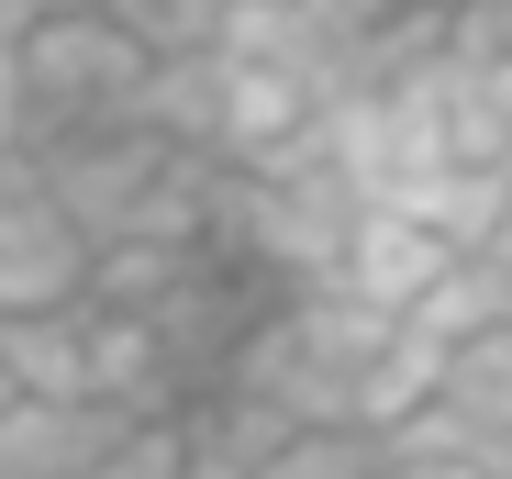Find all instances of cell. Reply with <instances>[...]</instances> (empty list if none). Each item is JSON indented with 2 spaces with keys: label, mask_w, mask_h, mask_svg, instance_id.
Segmentation results:
<instances>
[{
  "label": "cell",
  "mask_w": 512,
  "mask_h": 479,
  "mask_svg": "<svg viewBox=\"0 0 512 479\" xmlns=\"http://www.w3.org/2000/svg\"><path fill=\"white\" fill-rule=\"evenodd\" d=\"M446 257H457V246H435L423 223H401V212H357L346 257H334V290H357L368 312H412L423 290L446 279Z\"/></svg>",
  "instance_id": "3957f363"
},
{
  "label": "cell",
  "mask_w": 512,
  "mask_h": 479,
  "mask_svg": "<svg viewBox=\"0 0 512 479\" xmlns=\"http://www.w3.org/2000/svg\"><path fill=\"white\" fill-rule=\"evenodd\" d=\"M379 479H512L490 457H412V446H379Z\"/></svg>",
  "instance_id": "7c38bea8"
},
{
  "label": "cell",
  "mask_w": 512,
  "mask_h": 479,
  "mask_svg": "<svg viewBox=\"0 0 512 479\" xmlns=\"http://www.w3.org/2000/svg\"><path fill=\"white\" fill-rule=\"evenodd\" d=\"M435 413H446L479 457H501V468H512V335H479V346H457V357H446Z\"/></svg>",
  "instance_id": "8992f818"
},
{
  "label": "cell",
  "mask_w": 512,
  "mask_h": 479,
  "mask_svg": "<svg viewBox=\"0 0 512 479\" xmlns=\"http://www.w3.org/2000/svg\"><path fill=\"white\" fill-rule=\"evenodd\" d=\"M490 268H512V201H501V223H490V246H479Z\"/></svg>",
  "instance_id": "5bb4252c"
},
{
  "label": "cell",
  "mask_w": 512,
  "mask_h": 479,
  "mask_svg": "<svg viewBox=\"0 0 512 479\" xmlns=\"http://www.w3.org/2000/svg\"><path fill=\"white\" fill-rule=\"evenodd\" d=\"M134 123L190 145V156H212V134H223V56H156L145 90H134Z\"/></svg>",
  "instance_id": "ba28073f"
},
{
  "label": "cell",
  "mask_w": 512,
  "mask_h": 479,
  "mask_svg": "<svg viewBox=\"0 0 512 479\" xmlns=\"http://www.w3.org/2000/svg\"><path fill=\"white\" fill-rule=\"evenodd\" d=\"M501 179H512V156H501Z\"/></svg>",
  "instance_id": "e0dca14e"
},
{
  "label": "cell",
  "mask_w": 512,
  "mask_h": 479,
  "mask_svg": "<svg viewBox=\"0 0 512 479\" xmlns=\"http://www.w3.org/2000/svg\"><path fill=\"white\" fill-rule=\"evenodd\" d=\"M101 12H112L145 56H212L223 23H234V0H101Z\"/></svg>",
  "instance_id": "30bf717a"
},
{
  "label": "cell",
  "mask_w": 512,
  "mask_h": 479,
  "mask_svg": "<svg viewBox=\"0 0 512 479\" xmlns=\"http://www.w3.org/2000/svg\"><path fill=\"white\" fill-rule=\"evenodd\" d=\"M34 156V112H23V78H12V45H0V168Z\"/></svg>",
  "instance_id": "4fadbf2b"
},
{
  "label": "cell",
  "mask_w": 512,
  "mask_h": 479,
  "mask_svg": "<svg viewBox=\"0 0 512 479\" xmlns=\"http://www.w3.org/2000/svg\"><path fill=\"white\" fill-rule=\"evenodd\" d=\"M179 468H190V424H179V413H145V424H123V435L101 446L90 479H179Z\"/></svg>",
  "instance_id": "8fae6325"
},
{
  "label": "cell",
  "mask_w": 512,
  "mask_h": 479,
  "mask_svg": "<svg viewBox=\"0 0 512 479\" xmlns=\"http://www.w3.org/2000/svg\"><path fill=\"white\" fill-rule=\"evenodd\" d=\"M145 45L101 12H45L23 45H12V78H23V112H34V145L45 134H90V123H134V90H145Z\"/></svg>",
  "instance_id": "6da1fadb"
},
{
  "label": "cell",
  "mask_w": 512,
  "mask_h": 479,
  "mask_svg": "<svg viewBox=\"0 0 512 479\" xmlns=\"http://www.w3.org/2000/svg\"><path fill=\"white\" fill-rule=\"evenodd\" d=\"M245 479H379V435H357V424H290Z\"/></svg>",
  "instance_id": "9c48e42d"
},
{
  "label": "cell",
  "mask_w": 512,
  "mask_h": 479,
  "mask_svg": "<svg viewBox=\"0 0 512 479\" xmlns=\"http://www.w3.org/2000/svg\"><path fill=\"white\" fill-rule=\"evenodd\" d=\"M112 435H123V413H101V402H23L12 390V413H0V479H90Z\"/></svg>",
  "instance_id": "277c9868"
},
{
  "label": "cell",
  "mask_w": 512,
  "mask_h": 479,
  "mask_svg": "<svg viewBox=\"0 0 512 479\" xmlns=\"http://www.w3.org/2000/svg\"><path fill=\"white\" fill-rule=\"evenodd\" d=\"M390 12H457V0H390Z\"/></svg>",
  "instance_id": "9a60e30c"
},
{
  "label": "cell",
  "mask_w": 512,
  "mask_h": 479,
  "mask_svg": "<svg viewBox=\"0 0 512 479\" xmlns=\"http://www.w3.org/2000/svg\"><path fill=\"white\" fill-rule=\"evenodd\" d=\"M0 368H12L23 402H90V301L0 324Z\"/></svg>",
  "instance_id": "5b68a950"
},
{
  "label": "cell",
  "mask_w": 512,
  "mask_h": 479,
  "mask_svg": "<svg viewBox=\"0 0 512 479\" xmlns=\"http://www.w3.org/2000/svg\"><path fill=\"white\" fill-rule=\"evenodd\" d=\"M67 301H90V246L67 234V212L34 179H12V190H0V324L67 312Z\"/></svg>",
  "instance_id": "7a4b0ae2"
},
{
  "label": "cell",
  "mask_w": 512,
  "mask_h": 479,
  "mask_svg": "<svg viewBox=\"0 0 512 479\" xmlns=\"http://www.w3.org/2000/svg\"><path fill=\"white\" fill-rule=\"evenodd\" d=\"M401 324H412V335H435L446 357L479 346V335H512V268H490V257H446V279L423 290Z\"/></svg>",
  "instance_id": "52a82bcc"
},
{
  "label": "cell",
  "mask_w": 512,
  "mask_h": 479,
  "mask_svg": "<svg viewBox=\"0 0 512 479\" xmlns=\"http://www.w3.org/2000/svg\"><path fill=\"white\" fill-rule=\"evenodd\" d=\"M0 413H12V368H0Z\"/></svg>",
  "instance_id": "2e32d148"
}]
</instances>
